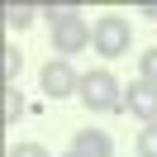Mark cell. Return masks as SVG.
I'll return each instance as SVG.
<instances>
[{"instance_id":"52a82bcc","label":"cell","mask_w":157,"mask_h":157,"mask_svg":"<svg viewBox=\"0 0 157 157\" xmlns=\"http://www.w3.org/2000/svg\"><path fill=\"white\" fill-rule=\"evenodd\" d=\"M33 10H38V5L14 0V5H5V24H10V29H29V24H33Z\"/></svg>"},{"instance_id":"8fae6325","label":"cell","mask_w":157,"mask_h":157,"mask_svg":"<svg viewBox=\"0 0 157 157\" xmlns=\"http://www.w3.org/2000/svg\"><path fill=\"white\" fill-rule=\"evenodd\" d=\"M43 10L52 14V24H62V19H76V14H71L76 5H67V0H52V5H43Z\"/></svg>"},{"instance_id":"6da1fadb","label":"cell","mask_w":157,"mask_h":157,"mask_svg":"<svg viewBox=\"0 0 157 157\" xmlns=\"http://www.w3.org/2000/svg\"><path fill=\"white\" fill-rule=\"evenodd\" d=\"M81 100H86V109H114L119 105V81L109 71H86L81 76Z\"/></svg>"},{"instance_id":"30bf717a","label":"cell","mask_w":157,"mask_h":157,"mask_svg":"<svg viewBox=\"0 0 157 157\" xmlns=\"http://www.w3.org/2000/svg\"><path fill=\"white\" fill-rule=\"evenodd\" d=\"M138 157H157V124H147L138 133Z\"/></svg>"},{"instance_id":"5bb4252c","label":"cell","mask_w":157,"mask_h":157,"mask_svg":"<svg viewBox=\"0 0 157 157\" xmlns=\"http://www.w3.org/2000/svg\"><path fill=\"white\" fill-rule=\"evenodd\" d=\"M71 157H76V152H71Z\"/></svg>"},{"instance_id":"8992f818","label":"cell","mask_w":157,"mask_h":157,"mask_svg":"<svg viewBox=\"0 0 157 157\" xmlns=\"http://www.w3.org/2000/svg\"><path fill=\"white\" fill-rule=\"evenodd\" d=\"M71 152H76V157H109L114 147H109V138L100 133V128H81L76 143H71Z\"/></svg>"},{"instance_id":"7a4b0ae2","label":"cell","mask_w":157,"mask_h":157,"mask_svg":"<svg viewBox=\"0 0 157 157\" xmlns=\"http://www.w3.org/2000/svg\"><path fill=\"white\" fill-rule=\"evenodd\" d=\"M90 43H95L100 57H119V52L128 48V24L119 19V14H105V19L95 24V33H90Z\"/></svg>"},{"instance_id":"5b68a950","label":"cell","mask_w":157,"mask_h":157,"mask_svg":"<svg viewBox=\"0 0 157 157\" xmlns=\"http://www.w3.org/2000/svg\"><path fill=\"white\" fill-rule=\"evenodd\" d=\"M52 48H57V52H76V48H86V24H81V19H62V24H52Z\"/></svg>"},{"instance_id":"4fadbf2b","label":"cell","mask_w":157,"mask_h":157,"mask_svg":"<svg viewBox=\"0 0 157 157\" xmlns=\"http://www.w3.org/2000/svg\"><path fill=\"white\" fill-rule=\"evenodd\" d=\"M143 81H152V86H157V48L143 52Z\"/></svg>"},{"instance_id":"277c9868","label":"cell","mask_w":157,"mask_h":157,"mask_svg":"<svg viewBox=\"0 0 157 157\" xmlns=\"http://www.w3.org/2000/svg\"><path fill=\"white\" fill-rule=\"evenodd\" d=\"M124 105L133 109L138 119L157 124V86H152V81H138V86H128V90H124Z\"/></svg>"},{"instance_id":"9c48e42d","label":"cell","mask_w":157,"mask_h":157,"mask_svg":"<svg viewBox=\"0 0 157 157\" xmlns=\"http://www.w3.org/2000/svg\"><path fill=\"white\" fill-rule=\"evenodd\" d=\"M19 67H24V52H19V48H5V57H0V71H5V86H14Z\"/></svg>"},{"instance_id":"ba28073f","label":"cell","mask_w":157,"mask_h":157,"mask_svg":"<svg viewBox=\"0 0 157 157\" xmlns=\"http://www.w3.org/2000/svg\"><path fill=\"white\" fill-rule=\"evenodd\" d=\"M0 114H5V124H14V119L24 114V95L14 86H5V100H0Z\"/></svg>"},{"instance_id":"7c38bea8","label":"cell","mask_w":157,"mask_h":157,"mask_svg":"<svg viewBox=\"0 0 157 157\" xmlns=\"http://www.w3.org/2000/svg\"><path fill=\"white\" fill-rule=\"evenodd\" d=\"M10 157H48V147H38V143H19V147H10Z\"/></svg>"},{"instance_id":"3957f363","label":"cell","mask_w":157,"mask_h":157,"mask_svg":"<svg viewBox=\"0 0 157 157\" xmlns=\"http://www.w3.org/2000/svg\"><path fill=\"white\" fill-rule=\"evenodd\" d=\"M43 90H48L52 100H62V95H71V90H81V76L67 62H48V67H43Z\"/></svg>"}]
</instances>
